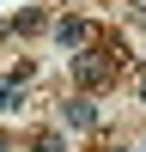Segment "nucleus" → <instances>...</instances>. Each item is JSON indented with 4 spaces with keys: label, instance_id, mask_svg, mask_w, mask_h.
<instances>
[{
    "label": "nucleus",
    "instance_id": "obj_1",
    "mask_svg": "<svg viewBox=\"0 0 146 152\" xmlns=\"http://www.w3.org/2000/svg\"><path fill=\"white\" fill-rule=\"evenodd\" d=\"M67 67H73V85H79V91H110V85H122V73L134 67L128 61V43H122V37H97L91 49H79V55H67Z\"/></svg>",
    "mask_w": 146,
    "mask_h": 152
},
{
    "label": "nucleus",
    "instance_id": "obj_2",
    "mask_svg": "<svg viewBox=\"0 0 146 152\" xmlns=\"http://www.w3.org/2000/svg\"><path fill=\"white\" fill-rule=\"evenodd\" d=\"M97 37H104V31H97L91 18H79V12H61V18H55V43L73 49V55H79V49H91Z\"/></svg>",
    "mask_w": 146,
    "mask_h": 152
},
{
    "label": "nucleus",
    "instance_id": "obj_3",
    "mask_svg": "<svg viewBox=\"0 0 146 152\" xmlns=\"http://www.w3.org/2000/svg\"><path fill=\"white\" fill-rule=\"evenodd\" d=\"M61 128H73V134H85V128H97V104H91V91H67L61 97Z\"/></svg>",
    "mask_w": 146,
    "mask_h": 152
},
{
    "label": "nucleus",
    "instance_id": "obj_4",
    "mask_svg": "<svg viewBox=\"0 0 146 152\" xmlns=\"http://www.w3.org/2000/svg\"><path fill=\"white\" fill-rule=\"evenodd\" d=\"M24 152H67V140H61V128H31Z\"/></svg>",
    "mask_w": 146,
    "mask_h": 152
},
{
    "label": "nucleus",
    "instance_id": "obj_5",
    "mask_svg": "<svg viewBox=\"0 0 146 152\" xmlns=\"http://www.w3.org/2000/svg\"><path fill=\"white\" fill-rule=\"evenodd\" d=\"M43 12H36V6H24V12H12V31H18V37H31V31H43Z\"/></svg>",
    "mask_w": 146,
    "mask_h": 152
},
{
    "label": "nucleus",
    "instance_id": "obj_6",
    "mask_svg": "<svg viewBox=\"0 0 146 152\" xmlns=\"http://www.w3.org/2000/svg\"><path fill=\"white\" fill-rule=\"evenodd\" d=\"M31 79H36V67H31V61H12V73H6V85H18V91H24Z\"/></svg>",
    "mask_w": 146,
    "mask_h": 152
},
{
    "label": "nucleus",
    "instance_id": "obj_7",
    "mask_svg": "<svg viewBox=\"0 0 146 152\" xmlns=\"http://www.w3.org/2000/svg\"><path fill=\"white\" fill-rule=\"evenodd\" d=\"M0 110H6V116H12V110H24V91H18V85H6V79H0Z\"/></svg>",
    "mask_w": 146,
    "mask_h": 152
},
{
    "label": "nucleus",
    "instance_id": "obj_8",
    "mask_svg": "<svg viewBox=\"0 0 146 152\" xmlns=\"http://www.w3.org/2000/svg\"><path fill=\"white\" fill-rule=\"evenodd\" d=\"M134 97H140V110H146V67H140V79H134Z\"/></svg>",
    "mask_w": 146,
    "mask_h": 152
},
{
    "label": "nucleus",
    "instance_id": "obj_9",
    "mask_svg": "<svg viewBox=\"0 0 146 152\" xmlns=\"http://www.w3.org/2000/svg\"><path fill=\"white\" fill-rule=\"evenodd\" d=\"M97 152H128V146H122V140H110V146H97Z\"/></svg>",
    "mask_w": 146,
    "mask_h": 152
},
{
    "label": "nucleus",
    "instance_id": "obj_10",
    "mask_svg": "<svg viewBox=\"0 0 146 152\" xmlns=\"http://www.w3.org/2000/svg\"><path fill=\"white\" fill-rule=\"evenodd\" d=\"M0 152H18V146H12V140H6V134H0Z\"/></svg>",
    "mask_w": 146,
    "mask_h": 152
}]
</instances>
